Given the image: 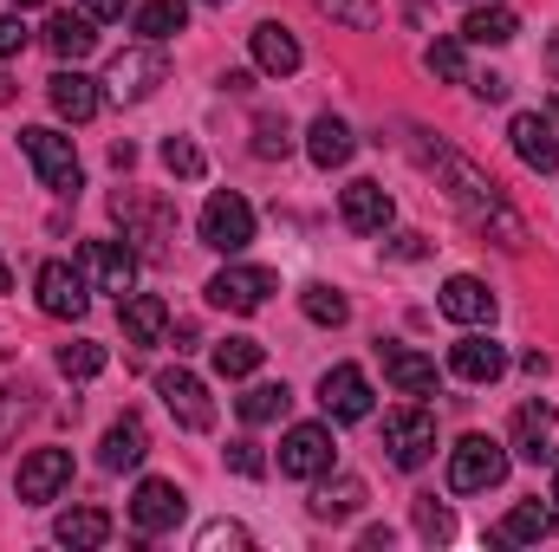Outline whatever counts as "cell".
Masks as SVG:
<instances>
[{
    "label": "cell",
    "instance_id": "obj_1",
    "mask_svg": "<svg viewBox=\"0 0 559 552\" xmlns=\"http://www.w3.org/2000/svg\"><path fill=\"white\" fill-rule=\"evenodd\" d=\"M436 169H442V182H449V202H455L481 235H495L501 248H527V221L508 208L501 182H495L481 163H468L462 149H442V156H436Z\"/></svg>",
    "mask_w": 559,
    "mask_h": 552
},
{
    "label": "cell",
    "instance_id": "obj_2",
    "mask_svg": "<svg viewBox=\"0 0 559 552\" xmlns=\"http://www.w3.org/2000/svg\"><path fill=\"white\" fill-rule=\"evenodd\" d=\"M508 475V448L495 435H462L449 448V494H488Z\"/></svg>",
    "mask_w": 559,
    "mask_h": 552
},
{
    "label": "cell",
    "instance_id": "obj_3",
    "mask_svg": "<svg viewBox=\"0 0 559 552\" xmlns=\"http://www.w3.org/2000/svg\"><path fill=\"white\" fill-rule=\"evenodd\" d=\"M20 149H26V163L39 169V182H46L52 195H79V189H85V169H79L72 137H59V131L33 124V131H20Z\"/></svg>",
    "mask_w": 559,
    "mask_h": 552
},
{
    "label": "cell",
    "instance_id": "obj_4",
    "mask_svg": "<svg viewBox=\"0 0 559 552\" xmlns=\"http://www.w3.org/2000/svg\"><path fill=\"white\" fill-rule=\"evenodd\" d=\"M163 79H169V59H163V52L143 39V46H131V52H118V59H111V72H105V92H111L118 105H143V98H150Z\"/></svg>",
    "mask_w": 559,
    "mask_h": 552
},
{
    "label": "cell",
    "instance_id": "obj_5",
    "mask_svg": "<svg viewBox=\"0 0 559 552\" xmlns=\"http://www.w3.org/2000/svg\"><path fill=\"white\" fill-rule=\"evenodd\" d=\"M508 448L534 468H559V410L554 404H521L514 429H508Z\"/></svg>",
    "mask_w": 559,
    "mask_h": 552
},
{
    "label": "cell",
    "instance_id": "obj_6",
    "mask_svg": "<svg viewBox=\"0 0 559 552\" xmlns=\"http://www.w3.org/2000/svg\"><path fill=\"white\" fill-rule=\"evenodd\" d=\"M248 241H254V208H248L235 189L209 195V208H202V248H215V254H241Z\"/></svg>",
    "mask_w": 559,
    "mask_h": 552
},
{
    "label": "cell",
    "instance_id": "obj_7",
    "mask_svg": "<svg viewBox=\"0 0 559 552\" xmlns=\"http://www.w3.org/2000/svg\"><path fill=\"white\" fill-rule=\"evenodd\" d=\"M384 448H391V461L397 468H423L429 461V448H436V416L429 410H391L384 416Z\"/></svg>",
    "mask_w": 559,
    "mask_h": 552
},
{
    "label": "cell",
    "instance_id": "obj_8",
    "mask_svg": "<svg viewBox=\"0 0 559 552\" xmlns=\"http://www.w3.org/2000/svg\"><path fill=\"white\" fill-rule=\"evenodd\" d=\"M325 468H332V429H325V422L286 429V442H280V475L312 481V475H325Z\"/></svg>",
    "mask_w": 559,
    "mask_h": 552
},
{
    "label": "cell",
    "instance_id": "obj_9",
    "mask_svg": "<svg viewBox=\"0 0 559 552\" xmlns=\"http://www.w3.org/2000/svg\"><path fill=\"white\" fill-rule=\"evenodd\" d=\"M319 404L332 422H365L371 416V377L358 371V364H332L325 377H319Z\"/></svg>",
    "mask_w": 559,
    "mask_h": 552
},
{
    "label": "cell",
    "instance_id": "obj_10",
    "mask_svg": "<svg viewBox=\"0 0 559 552\" xmlns=\"http://www.w3.org/2000/svg\"><path fill=\"white\" fill-rule=\"evenodd\" d=\"M156 397H163V410L176 416L182 429H215V404H209V384L202 377H189V371H163L156 377Z\"/></svg>",
    "mask_w": 559,
    "mask_h": 552
},
{
    "label": "cell",
    "instance_id": "obj_11",
    "mask_svg": "<svg viewBox=\"0 0 559 552\" xmlns=\"http://www.w3.org/2000/svg\"><path fill=\"white\" fill-rule=\"evenodd\" d=\"M79 274L92 279L98 292H131V279H138V254L124 248V241H85L79 248Z\"/></svg>",
    "mask_w": 559,
    "mask_h": 552
},
{
    "label": "cell",
    "instance_id": "obj_12",
    "mask_svg": "<svg viewBox=\"0 0 559 552\" xmlns=\"http://www.w3.org/2000/svg\"><path fill=\"white\" fill-rule=\"evenodd\" d=\"M338 215H345V228L352 235H384L391 228V215H397V202H391V189L384 182H345V195H338Z\"/></svg>",
    "mask_w": 559,
    "mask_h": 552
},
{
    "label": "cell",
    "instance_id": "obj_13",
    "mask_svg": "<svg viewBox=\"0 0 559 552\" xmlns=\"http://www.w3.org/2000/svg\"><path fill=\"white\" fill-rule=\"evenodd\" d=\"M33 292H39V312L46 319H85V274L79 267H66V261H46L39 279H33Z\"/></svg>",
    "mask_w": 559,
    "mask_h": 552
},
{
    "label": "cell",
    "instance_id": "obj_14",
    "mask_svg": "<svg viewBox=\"0 0 559 552\" xmlns=\"http://www.w3.org/2000/svg\"><path fill=\"white\" fill-rule=\"evenodd\" d=\"M274 286L280 279L267 274V267H222V274L209 279V299H215L222 312H261Z\"/></svg>",
    "mask_w": 559,
    "mask_h": 552
},
{
    "label": "cell",
    "instance_id": "obj_15",
    "mask_svg": "<svg viewBox=\"0 0 559 552\" xmlns=\"http://www.w3.org/2000/svg\"><path fill=\"white\" fill-rule=\"evenodd\" d=\"M72 481V448H33L26 461H20V501H52L59 488Z\"/></svg>",
    "mask_w": 559,
    "mask_h": 552
},
{
    "label": "cell",
    "instance_id": "obj_16",
    "mask_svg": "<svg viewBox=\"0 0 559 552\" xmlns=\"http://www.w3.org/2000/svg\"><path fill=\"white\" fill-rule=\"evenodd\" d=\"M449 371H455L462 384H495V377L508 371V351H501L495 338L468 332V338H455V345H449Z\"/></svg>",
    "mask_w": 559,
    "mask_h": 552
},
{
    "label": "cell",
    "instance_id": "obj_17",
    "mask_svg": "<svg viewBox=\"0 0 559 552\" xmlns=\"http://www.w3.org/2000/svg\"><path fill=\"white\" fill-rule=\"evenodd\" d=\"M508 137H514V156H521L527 169H540V176L559 169V137H554V124H547L540 111H521V118L508 124Z\"/></svg>",
    "mask_w": 559,
    "mask_h": 552
},
{
    "label": "cell",
    "instance_id": "obj_18",
    "mask_svg": "<svg viewBox=\"0 0 559 552\" xmlns=\"http://www.w3.org/2000/svg\"><path fill=\"white\" fill-rule=\"evenodd\" d=\"M46 98H52V111H59V118H72V124L98 118V105H105L98 79H85L79 65H72V72H52V79H46Z\"/></svg>",
    "mask_w": 559,
    "mask_h": 552
},
{
    "label": "cell",
    "instance_id": "obj_19",
    "mask_svg": "<svg viewBox=\"0 0 559 552\" xmlns=\"http://www.w3.org/2000/svg\"><path fill=\"white\" fill-rule=\"evenodd\" d=\"M111 215L124 221V241H143L150 254H156V248L169 241V208L143 202V195H131V189H124V195H111Z\"/></svg>",
    "mask_w": 559,
    "mask_h": 552
},
{
    "label": "cell",
    "instance_id": "obj_20",
    "mask_svg": "<svg viewBox=\"0 0 559 552\" xmlns=\"http://www.w3.org/2000/svg\"><path fill=\"white\" fill-rule=\"evenodd\" d=\"M182 488L176 481H143L138 501H131V520H138V533H169L176 520H182Z\"/></svg>",
    "mask_w": 559,
    "mask_h": 552
},
{
    "label": "cell",
    "instance_id": "obj_21",
    "mask_svg": "<svg viewBox=\"0 0 559 552\" xmlns=\"http://www.w3.org/2000/svg\"><path fill=\"white\" fill-rule=\"evenodd\" d=\"M384 377L397 397H429L436 391V358H423L411 345H384Z\"/></svg>",
    "mask_w": 559,
    "mask_h": 552
},
{
    "label": "cell",
    "instance_id": "obj_22",
    "mask_svg": "<svg viewBox=\"0 0 559 552\" xmlns=\"http://www.w3.org/2000/svg\"><path fill=\"white\" fill-rule=\"evenodd\" d=\"M143 455H150V429H143V416H118V422L105 429L98 461H105L111 475H124V468H143Z\"/></svg>",
    "mask_w": 559,
    "mask_h": 552
},
{
    "label": "cell",
    "instance_id": "obj_23",
    "mask_svg": "<svg viewBox=\"0 0 559 552\" xmlns=\"http://www.w3.org/2000/svg\"><path fill=\"white\" fill-rule=\"evenodd\" d=\"M39 39L52 46V59H72V65H79V59L98 46V20H92V13H52Z\"/></svg>",
    "mask_w": 559,
    "mask_h": 552
},
{
    "label": "cell",
    "instance_id": "obj_24",
    "mask_svg": "<svg viewBox=\"0 0 559 552\" xmlns=\"http://www.w3.org/2000/svg\"><path fill=\"white\" fill-rule=\"evenodd\" d=\"M455 325H488L495 319V292L481 286V279H468V274H455L449 286H442V299H436Z\"/></svg>",
    "mask_w": 559,
    "mask_h": 552
},
{
    "label": "cell",
    "instance_id": "obj_25",
    "mask_svg": "<svg viewBox=\"0 0 559 552\" xmlns=\"http://www.w3.org/2000/svg\"><path fill=\"white\" fill-rule=\"evenodd\" d=\"M118 319H124V345H156L169 332V305L156 292H131L118 299Z\"/></svg>",
    "mask_w": 559,
    "mask_h": 552
},
{
    "label": "cell",
    "instance_id": "obj_26",
    "mask_svg": "<svg viewBox=\"0 0 559 552\" xmlns=\"http://www.w3.org/2000/svg\"><path fill=\"white\" fill-rule=\"evenodd\" d=\"M306 149H312V163L319 169H345L352 163V149H358V137H352V124L345 118H312V131H306Z\"/></svg>",
    "mask_w": 559,
    "mask_h": 552
},
{
    "label": "cell",
    "instance_id": "obj_27",
    "mask_svg": "<svg viewBox=\"0 0 559 552\" xmlns=\"http://www.w3.org/2000/svg\"><path fill=\"white\" fill-rule=\"evenodd\" d=\"M59 547H79V552H92V547H105L111 540V514L105 507H72V514H59Z\"/></svg>",
    "mask_w": 559,
    "mask_h": 552
},
{
    "label": "cell",
    "instance_id": "obj_28",
    "mask_svg": "<svg viewBox=\"0 0 559 552\" xmlns=\"http://www.w3.org/2000/svg\"><path fill=\"white\" fill-rule=\"evenodd\" d=\"M254 65L261 72H274V79H286V72H299V39L286 33V26H254Z\"/></svg>",
    "mask_w": 559,
    "mask_h": 552
},
{
    "label": "cell",
    "instance_id": "obj_29",
    "mask_svg": "<svg viewBox=\"0 0 559 552\" xmlns=\"http://www.w3.org/2000/svg\"><path fill=\"white\" fill-rule=\"evenodd\" d=\"M358 507H365V481L358 475H338V481H325L312 494V520H352Z\"/></svg>",
    "mask_w": 559,
    "mask_h": 552
},
{
    "label": "cell",
    "instance_id": "obj_30",
    "mask_svg": "<svg viewBox=\"0 0 559 552\" xmlns=\"http://www.w3.org/2000/svg\"><path fill=\"white\" fill-rule=\"evenodd\" d=\"M182 26H189V7H182V0H143V7H138V33L150 39V46L176 39Z\"/></svg>",
    "mask_w": 559,
    "mask_h": 552
},
{
    "label": "cell",
    "instance_id": "obj_31",
    "mask_svg": "<svg viewBox=\"0 0 559 552\" xmlns=\"http://www.w3.org/2000/svg\"><path fill=\"white\" fill-rule=\"evenodd\" d=\"M514 33H521V20L508 7H475L468 26H462V39H475V46H508Z\"/></svg>",
    "mask_w": 559,
    "mask_h": 552
},
{
    "label": "cell",
    "instance_id": "obj_32",
    "mask_svg": "<svg viewBox=\"0 0 559 552\" xmlns=\"http://www.w3.org/2000/svg\"><path fill=\"white\" fill-rule=\"evenodd\" d=\"M554 533V507H540V501H521L508 520H501V540H514V547H534V540H547Z\"/></svg>",
    "mask_w": 559,
    "mask_h": 552
},
{
    "label": "cell",
    "instance_id": "obj_33",
    "mask_svg": "<svg viewBox=\"0 0 559 552\" xmlns=\"http://www.w3.org/2000/svg\"><path fill=\"white\" fill-rule=\"evenodd\" d=\"M261 358H267L261 338H222V345H215V371H222V377H254Z\"/></svg>",
    "mask_w": 559,
    "mask_h": 552
},
{
    "label": "cell",
    "instance_id": "obj_34",
    "mask_svg": "<svg viewBox=\"0 0 559 552\" xmlns=\"http://www.w3.org/2000/svg\"><path fill=\"white\" fill-rule=\"evenodd\" d=\"M299 305H306V319H312V325H345V319H352V305H345V292H338V286H306V292H299Z\"/></svg>",
    "mask_w": 559,
    "mask_h": 552
},
{
    "label": "cell",
    "instance_id": "obj_35",
    "mask_svg": "<svg viewBox=\"0 0 559 552\" xmlns=\"http://www.w3.org/2000/svg\"><path fill=\"white\" fill-rule=\"evenodd\" d=\"M286 404H293V391H286V384H254V391L241 397V422H280Z\"/></svg>",
    "mask_w": 559,
    "mask_h": 552
},
{
    "label": "cell",
    "instance_id": "obj_36",
    "mask_svg": "<svg viewBox=\"0 0 559 552\" xmlns=\"http://www.w3.org/2000/svg\"><path fill=\"white\" fill-rule=\"evenodd\" d=\"M59 371H66V377H79V384H85V377H98V371H105V345H92V338L59 345Z\"/></svg>",
    "mask_w": 559,
    "mask_h": 552
},
{
    "label": "cell",
    "instance_id": "obj_37",
    "mask_svg": "<svg viewBox=\"0 0 559 552\" xmlns=\"http://www.w3.org/2000/svg\"><path fill=\"white\" fill-rule=\"evenodd\" d=\"M163 169H169V176H182V182H195V176H209V156H202L189 137H169V143H163Z\"/></svg>",
    "mask_w": 559,
    "mask_h": 552
},
{
    "label": "cell",
    "instance_id": "obj_38",
    "mask_svg": "<svg viewBox=\"0 0 559 552\" xmlns=\"http://www.w3.org/2000/svg\"><path fill=\"white\" fill-rule=\"evenodd\" d=\"M293 149V131H286V118H254V156H286Z\"/></svg>",
    "mask_w": 559,
    "mask_h": 552
},
{
    "label": "cell",
    "instance_id": "obj_39",
    "mask_svg": "<svg viewBox=\"0 0 559 552\" xmlns=\"http://www.w3.org/2000/svg\"><path fill=\"white\" fill-rule=\"evenodd\" d=\"M429 72H436V79H468L462 39H436V46H429Z\"/></svg>",
    "mask_w": 559,
    "mask_h": 552
},
{
    "label": "cell",
    "instance_id": "obj_40",
    "mask_svg": "<svg viewBox=\"0 0 559 552\" xmlns=\"http://www.w3.org/2000/svg\"><path fill=\"white\" fill-rule=\"evenodd\" d=\"M228 468H235V475H248V481H261V475H267V455H261V442H254V435L228 442Z\"/></svg>",
    "mask_w": 559,
    "mask_h": 552
},
{
    "label": "cell",
    "instance_id": "obj_41",
    "mask_svg": "<svg viewBox=\"0 0 559 552\" xmlns=\"http://www.w3.org/2000/svg\"><path fill=\"white\" fill-rule=\"evenodd\" d=\"M195 547L202 552H222V547H248V527H235V520H215V527H202V533H195Z\"/></svg>",
    "mask_w": 559,
    "mask_h": 552
},
{
    "label": "cell",
    "instance_id": "obj_42",
    "mask_svg": "<svg viewBox=\"0 0 559 552\" xmlns=\"http://www.w3.org/2000/svg\"><path fill=\"white\" fill-rule=\"evenodd\" d=\"M26 410H33V404H26V391H13V384H7V391H0V448H7V435L26 422Z\"/></svg>",
    "mask_w": 559,
    "mask_h": 552
},
{
    "label": "cell",
    "instance_id": "obj_43",
    "mask_svg": "<svg viewBox=\"0 0 559 552\" xmlns=\"http://www.w3.org/2000/svg\"><path fill=\"white\" fill-rule=\"evenodd\" d=\"M417 533H423V540H449V533H455V520H449L436 501H417Z\"/></svg>",
    "mask_w": 559,
    "mask_h": 552
},
{
    "label": "cell",
    "instance_id": "obj_44",
    "mask_svg": "<svg viewBox=\"0 0 559 552\" xmlns=\"http://www.w3.org/2000/svg\"><path fill=\"white\" fill-rule=\"evenodd\" d=\"M26 39H33V33H26V20H20V13H0V59L26 52Z\"/></svg>",
    "mask_w": 559,
    "mask_h": 552
},
{
    "label": "cell",
    "instance_id": "obj_45",
    "mask_svg": "<svg viewBox=\"0 0 559 552\" xmlns=\"http://www.w3.org/2000/svg\"><path fill=\"white\" fill-rule=\"evenodd\" d=\"M325 7H332L338 20H352V26H371V20H378V13H371V0H325Z\"/></svg>",
    "mask_w": 559,
    "mask_h": 552
},
{
    "label": "cell",
    "instance_id": "obj_46",
    "mask_svg": "<svg viewBox=\"0 0 559 552\" xmlns=\"http://www.w3.org/2000/svg\"><path fill=\"white\" fill-rule=\"evenodd\" d=\"M468 85H475V98H488V105L508 98V79H501V72H481V79H468Z\"/></svg>",
    "mask_w": 559,
    "mask_h": 552
},
{
    "label": "cell",
    "instance_id": "obj_47",
    "mask_svg": "<svg viewBox=\"0 0 559 552\" xmlns=\"http://www.w3.org/2000/svg\"><path fill=\"white\" fill-rule=\"evenodd\" d=\"M391 254H397V261H423V254H429V241H423V235H397V241H391Z\"/></svg>",
    "mask_w": 559,
    "mask_h": 552
},
{
    "label": "cell",
    "instance_id": "obj_48",
    "mask_svg": "<svg viewBox=\"0 0 559 552\" xmlns=\"http://www.w3.org/2000/svg\"><path fill=\"white\" fill-rule=\"evenodd\" d=\"M222 92H235V98H248V92H254V72H222Z\"/></svg>",
    "mask_w": 559,
    "mask_h": 552
},
{
    "label": "cell",
    "instance_id": "obj_49",
    "mask_svg": "<svg viewBox=\"0 0 559 552\" xmlns=\"http://www.w3.org/2000/svg\"><path fill=\"white\" fill-rule=\"evenodd\" d=\"M124 7H131V0H85V13H92V20H118Z\"/></svg>",
    "mask_w": 559,
    "mask_h": 552
},
{
    "label": "cell",
    "instance_id": "obj_50",
    "mask_svg": "<svg viewBox=\"0 0 559 552\" xmlns=\"http://www.w3.org/2000/svg\"><path fill=\"white\" fill-rule=\"evenodd\" d=\"M547 65H554V79H559V33H554V46H547Z\"/></svg>",
    "mask_w": 559,
    "mask_h": 552
},
{
    "label": "cell",
    "instance_id": "obj_51",
    "mask_svg": "<svg viewBox=\"0 0 559 552\" xmlns=\"http://www.w3.org/2000/svg\"><path fill=\"white\" fill-rule=\"evenodd\" d=\"M7 98H13V79H7V72H0V105H7Z\"/></svg>",
    "mask_w": 559,
    "mask_h": 552
},
{
    "label": "cell",
    "instance_id": "obj_52",
    "mask_svg": "<svg viewBox=\"0 0 559 552\" xmlns=\"http://www.w3.org/2000/svg\"><path fill=\"white\" fill-rule=\"evenodd\" d=\"M7 286H13V274H7V261H0V292H7Z\"/></svg>",
    "mask_w": 559,
    "mask_h": 552
},
{
    "label": "cell",
    "instance_id": "obj_53",
    "mask_svg": "<svg viewBox=\"0 0 559 552\" xmlns=\"http://www.w3.org/2000/svg\"><path fill=\"white\" fill-rule=\"evenodd\" d=\"M13 7H52V0H13Z\"/></svg>",
    "mask_w": 559,
    "mask_h": 552
},
{
    "label": "cell",
    "instance_id": "obj_54",
    "mask_svg": "<svg viewBox=\"0 0 559 552\" xmlns=\"http://www.w3.org/2000/svg\"><path fill=\"white\" fill-rule=\"evenodd\" d=\"M554 501H559V475H554Z\"/></svg>",
    "mask_w": 559,
    "mask_h": 552
},
{
    "label": "cell",
    "instance_id": "obj_55",
    "mask_svg": "<svg viewBox=\"0 0 559 552\" xmlns=\"http://www.w3.org/2000/svg\"><path fill=\"white\" fill-rule=\"evenodd\" d=\"M209 7H228V0H209Z\"/></svg>",
    "mask_w": 559,
    "mask_h": 552
}]
</instances>
